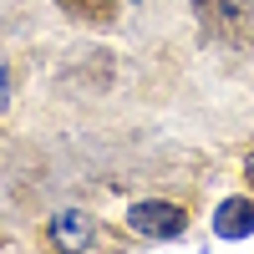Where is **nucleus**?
<instances>
[{
    "label": "nucleus",
    "mask_w": 254,
    "mask_h": 254,
    "mask_svg": "<svg viewBox=\"0 0 254 254\" xmlns=\"http://www.w3.org/2000/svg\"><path fill=\"white\" fill-rule=\"evenodd\" d=\"M127 224H132L137 234H147V239H173V234H183L188 214H183L178 203L147 198V203H132V208H127Z\"/></svg>",
    "instance_id": "obj_1"
},
{
    "label": "nucleus",
    "mask_w": 254,
    "mask_h": 254,
    "mask_svg": "<svg viewBox=\"0 0 254 254\" xmlns=\"http://www.w3.org/2000/svg\"><path fill=\"white\" fill-rule=\"evenodd\" d=\"M193 10L208 36H239L249 20V0H193Z\"/></svg>",
    "instance_id": "obj_2"
},
{
    "label": "nucleus",
    "mask_w": 254,
    "mask_h": 254,
    "mask_svg": "<svg viewBox=\"0 0 254 254\" xmlns=\"http://www.w3.org/2000/svg\"><path fill=\"white\" fill-rule=\"evenodd\" d=\"M46 234H51L56 249H87V244H92V219L81 214V208H66V214H56V219H51Z\"/></svg>",
    "instance_id": "obj_3"
},
{
    "label": "nucleus",
    "mask_w": 254,
    "mask_h": 254,
    "mask_svg": "<svg viewBox=\"0 0 254 254\" xmlns=\"http://www.w3.org/2000/svg\"><path fill=\"white\" fill-rule=\"evenodd\" d=\"M214 234H219V239H244V234H254V203H249V198H224L219 214H214Z\"/></svg>",
    "instance_id": "obj_4"
},
{
    "label": "nucleus",
    "mask_w": 254,
    "mask_h": 254,
    "mask_svg": "<svg viewBox=\"0 0 254 254\" xmlns=\"http://www.w3.org/2000/svg\"><path fill=\"white\" fill-rule=\"evenodd\" d=\"M66 15H81V20H112L117 0H56Z\"/></svg>",
    "instance_id": "obj_5"
},
{
    "label": "nucleus",
    "mask_w": 254,
    "mask_h": 254,
    "mask_svg": "<svg viewBox=\"0 0 254 254\" xmlns=\"http://www.w3.org/2000/svg\"><path fill=\"white\" fill-rule=\"evenodd\" d=\"M5 102H10V61L0 56V112H5Z\"/></svg>",
    "instance_id": "obj_6"
},
{
    "label": "nucleus",
    "mask_w": 254,
    "mask_h": 254,
    "mask_svg": "<svg viewBox=\"0 0 254 254\" xmlns=\"http://www.w3.org/2000/svg\"><path fill=\"white\" fill-rule=\"evenodd\" d=\"M244 178H249V183H254V153H249V158H244Z\"/></svg>",
    "instance_id": "obj_7"
}]
</instances>
